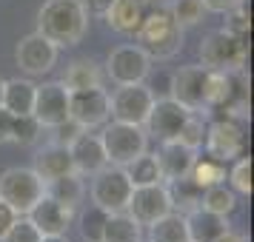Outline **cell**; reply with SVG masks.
<instances>
[{
  "label": "cell",
  "instance_id": "cell-1",
  "mask_svg": "<svg viewBox=\"0 0 254 242\" xmlns=\"http://www.w3.org/2000/svg\"><path fill=\"white\" fill-rule=\"evenodd\" d=\"M89 29V14L80 0H46L37 12V32L55 46H77Z\"/></svg>",
  "mask_w": 254,
  "mask_h": 242
},
{
  "label": "cell",
  "instance_id": "cell-2",
  "mask_svg": "<svg viewBox=\"0 0 254 242\" xmlns=\"http://www.w3.org/2000/svg\"><path fill=\"white\" fill-rule=\"evenodd\" d=\"M134 40L151 60H172L183 48V29L174 23L169 9H154L143 14Z\"/></svg>",
  "mask_w": 254,
  "mask_h": 242
},
{
  "label": "cell",
  "instance_id": "cell-3",
  "mask_svg": "<svg viewBox=\"0 0 254 242\" xmlns=\"http://www.w3.org/2000/svg\"><path fill=\"white\" fill-rule=\"evenodd\" d=\"M103 131L97 134L103 143L106 160L109 165H120L126 168L131 160H137L143 151H149V134L143 126H131V123H120V120H109L103 123Z\"/></svg>",
  "mask_w": 254,
  "mask_h": 242
},
{
  "label": "cell",
  "instance_id": "cell-4",
  "mask_svg": "<svg viewBox=\"0 0 254 242\" xmlns=\"http://www.w3.org/2000/svg\"><path fill=\"white\" fill-rule=\"evenodd\" d=\"M43 194H46V183L37 177L35 168H6L0 174V199L17 217H26Z\"/></svg>",
  "mask_w": 254,
  "mask_h": 242
},
{
  "label": "cell",
  "instance_id": "cell-5",
  "mask_svg": "<svg viewBox=\"0 0 254 242\" xmlns=\"http://www.w3.org/2000/svg\"><path fill=\"white\" fill-rule=\"evenodd\" d=\"M246 37H234L226 29L208 32L200 43V66L206 69H217V71H237L246 69Z\"/></svg>",
  "mask_w": 254,
  "mask_h": 242
},
{
  "label": "cell",
  "instance_id": "cell-6",
  "mask_svg": "<svg viewBox=\"0 0 254 242\" xmlns=\"http://www.w3.org/2000/svg\"><path fill=\"white\" fill-rule=\"evenodd\" d=\"M131 188H134V185L128 180L126 168H120V165H106V168H100V171L92 177L89 194H92V202L100 208V211L117 214V211H126Z\"/></svg>",
  "mask_w": 254,
  "mask_h": 242
},
{
  "label": "cell",
  "instance_id": "cell-7",
  "mask_svg": "<svg viewBox=\"0 0 254 242\" xmlns=\"http://www.w3.org/2000/svg\"><path fill=\"white\" fill-rule=\"evenodd\" d=\"M69 120H74L80 128L92 131L112 120V105H109V92L100 89H80L69 92Z\"/></svg>",
  "mask_w": 254,
  "mask_h": 242
},
{
  "label": "cell",
  "instance_id": "cell-8",
  "mask_svg": "<svg viewBox=\"0 0 254 242\" xmlns=\"http://www.w3.org/2000/svg\"><path fill=\"white\" fill-rule=\"evenodd\" d=\"M154 103V92L146 83H134V86H117L115 94H109V105H112V120L120 123H131V126H143L146 117Z\"/></svg>",
  "mask_w": 254,
  "mask_h": 242
},
{
  "label": "cell",
  "instance_id": "cell-9",
  "mask_svg": "<svg viewBox=\"0 0 254 242\" xmlns=\"http://www.w3.org/2000/svg\"><path fill=\"white\" fill-rule=\"evenodd\" d=\"M151 71V57L140 46H117L106 60V74L115 86L146 83Z\"/></svg>",
  "mask_w": 254,
  "mask_h": 242
},
{
  "label": "cell",
  "instance_id": "cell-10",
  "mask_svg": "<svg viewBox=\"0 0 254 242\" xmlns=\"http://www.w3.org/2000/svg\"><path fill=\"white\" fill-rule=\"evenodd\" d=\"M14 63L29 77L49 74L55 69V63H58V46L49 37H43L40 32H32V35L20 37V43L14 48Z\"/></svg>",
  "mask_w": 254,
  "mask_h": 242
},
{
  "label": "cell",
  "instance_id": "cell-11",
  "mask_svg": "<svg viewBox=\"0 0 254 242\" xmlns=\"http://www.w3.org/2000/svg\"><path fill=\"white\" fill-rule=\"evenodd\" d=\"M32 117L43 128H58L60 123L69 120V89L63 86V80H52L37 86Z\"/></svg>",
  "mask_w": 254,
  "mask_h": 242
},
{
  "label": "cell",
  "instance_id": "cell-12",
  "mask_svg": "<svg viewBox=\"0 0 254 242\" xmlns=\"http://www.w3.org/2000/svg\"><path fill=\"white\" fill-rule=\"evenodd\" d=\"M126 211H128L134 219H137L140 225H151V222H154V219H160L163 214L174 211L166 183L134 185V188H131V196H128Z\"/></svg>",
  "mask_w": 254,
  "mask_h": 242
},
{
  "label": "cell",
  "instance_id": "cell-13",
  "mask_svg": "<svg viewBox=\"0 0 254 242\" xmlns=\"http://www.w3.org/2000/svg\"><path fill=\"white\" fill-rule=\"evenodd\" d=\"M189 114H191V111L183 108V105L177 103V100H172V97H163V100L154 97L151 111H149V117H146L143 128H146V134L157 137L160 143H166V140H177L180 126L186 123V117Z\"/></svg>",
  "mask_w": 254,
  "mask_h": 242
},
{
  "label": "cell",
  "instance_id": "cell-14",
  "mask_svg": "<svg viewBox=\"0 0 254 242\" xmlns=\"http://www.w3.org/2000/svg\"><path fill=\"white\" fill-rule=\"evenodd\" d=\"M208 157H214L220 162H231L243 154V128L237 120H217L206 128V143H203Z\"/></svg>",
  "mask_w": 254,
  "mask_h": 242
},
{
  "label": "cell",
  "instance_id": "cell-15",
  "mask_svg": "<svg viewBox=\"0 0 254 242\" xmlns=\"http://www.w3.org/2000/svg\"><path fill=\"white\" fill-rule=\"evenodd\" d=\"M206 66H183L180 71H174L172 77V89H169V97L177 100V103L189 108V111H206L203 108V94H206Z\"/></svg>",
  "mask_w": 254,
  "mask_h": 242
},
{
  "label": "cell",
  "instance_id": "cell-16",
  "mask_svg": "<svg viewBox=\"0 0 254 242\" xmlns=\"http://www.w3.org/2000/svg\"><path fill=\"white\" fill-rule=\"evenodd\" d=\"M69 154H71V162H74V171L80 174V177H94L100 168L109 165L100 137L97 134H89V131H80L77 137L71 140Z\"/></svg>",
  "mask_w": 254,
  "mask_h": 242
},
{
  "label": "cell",
  "instance_id": "cell-17",
  "mask_svg": "<svg viewBox=\"0 0 254 242\" xmlns=\"http://www.w3.org/2000/svg\"><path fill=\"white\" fill-rule=\"evenodd\" d=\"M154 157H157V165H160L163 183H172V180H180V177L191 174L197 151L186 148L183 143H177V140H166V143H160V148L154 151Z\"/></svg>",
  "mask_w": 254,
  "mask_h": 242
},
{
  "label": "cell",
  "instance_id": "cell-18",
  "mask_svg": "<svg viewBox=\"0 0 254 242\" xmlns=\"http://www.w3.org/2000/svg\"><path fill=\"white\" fill-rule=\"evenodd\" d=\"M26 217L35 222V228L40 234H66L71 225V217H74V208L60 205L58 199H52V196L43 194Z\"/></svg>",
  "mask_w": 254,
  "mask_h": 242
},
{
  "label": "cell",
  "instance_id": "cell-19",
  "mask_svg": "<svg viewBox=\"0 0 254 242\" xmlns=\"http://www.w3.org/2000/svg\"><path fill=\"white\" fill-rule=\"evenodd\" d=\"M186 228H189V242H217L231 225L229 217H223V214L194 208L186 214Z\"/></svg>",
  "mask_w": 254,
  "mask_h": 242
},
{
  "label": "cell",
  "instance_id": "cell-20",
  "mask_svg": "<svg viewBox=\"0 0 254 242\" xmlns=\"http://www.w3.org/2000/svg\"><path fill=\"white\" fill-rule=\"evenodd\" d=\"M37 177L46 183V180H55V177H63V174H77L74 171V162H71L69 145H60V143H49L35 154V165Z\"/></svg>",
  "mask_w": 254,
  "mask_h": 242
},
{
  "label": "cell",
  "instance_id": "cell-21",
  "mask_svg": "<svg viewBox=\"0 0 254 242\" xmlns=\"http://www.w3.org/2000/svg\"><path fill=\"white\" fill-rule=\"evenodd\" d=\"M143 0H112V6L106 9V23L109 29H115L117 35H134L140 20H143Z\"/></svg>",
  "mask_w": 254,
  "mask_h": 242
},
{
  "label": "cell",
  "instance_id": "cell-22",
  "mask_svg": "<svg viewBox=\"0 0 254 242\" xmlns=\"http://www.w3.org/2000/svg\"><path fill=\"white\" fill-rule=\"evenodd\" d=\"M97 240L100 242H143V225L128 211L106 214Z\"/></svg>",
  "mask_w": 254,
  "mask_h": 242
},
{
  "label": "cell",
  "instance_id": "cell-23",
  "mask_svg": "<svg viewBox=\"0 0 254 242\" xmlns=\"http://www.w3.org/2000/svg\"><path fill=\"white\" fill-rule=\"evenodd\" d=\"M35 83L32 80H6L3 83V108L9 114L20 117V114H32V105H35Z\"/></svg>",
  "mask_w": 254,
  "mask_h": 242
},
{
  "label": "cell",
  "instance_id": "cell-24",
  "mask_svg": "<svg viewBox=\"0 0 254 242\" xmlns=\"http://www.w3.org/2000/svg\"><path fill=\"white\" fill-rule=\"evenodd\" d=\"M83 194H86V185L80 174H63V177L46 180V196L58 199L66 208H77L83 202Z\"/></svg>",
  "mask_w": 254,
  "mask_h": 242
},
{
  "label": "cell",
  "instance_id": "cell-25",
  "mask_svg": "<svg viewBox=\"0 0 254 242\" xmlns=\"http://www.w3.org/2000/svg\"><path fill=\"white\" fill-rule=\"evenodd\" d=\"M149 228V242H189V228H186V214L169 211L160 219H154Z\"/></svg>",
  "mask_w": 254,
  "mask_h": 242
},
{
  "label": "cell",
  "instance_id": "cell-26",
  "mask_svg": "<svg viewBox=\"0 0 254 242\" xmlns=\"http://www.w3.org/2000/svg\"><path fill=\"white\" fill-rule=\"evenodd\" d=\"M63 86L69 92H80V89H100L103 86V71L94 60H74L69 69H66V77H63Z\"/></svg>",
  "mask_w": 254,
  "mask_h": 242
},
{
  "label": "cell",
  "instance_id": "cell-27",
  "mask_svg": "<svg viewBox=\"0 0 254 242\" xmlns=\"http://www.w3.org/2000/svg\"><path fill=\"white\" fill-rule=\"evenodd\" d=\"M169 188V196H172V208L180 211V214H189L200 208V196H203V188L191 180V177H180V180H172L166 183Z\"/></svg>",
  "mask_w": 254,
  "mask_h": 242
},
{
  "label": "cell",
  "instance_id": "cell-28",
  "mask_svg": "<svg viewBox=\"0 0 254 242\" xmlns=\"http://www.w3.org/2000/svg\"><path fill=\"white\" fill-rule=\"evenodd\" d=\"M200 208H206V211H214V214H223V217H229L231 211L237 208V194L226 188V183L220 185H208L203 188V196H200Z\"/></svg>",
  "mask_w": 254,
  "mask_h": 242
},
{
  "label": "cell",
  "instance_id": "cell-29",
  "mask_svg": "<svg viewBox=\"0 0 254 242\" xmlns=\"http://www.w3.org/2000/svg\"><path fill=\"white\" fill-rule=\"evenodd\" d=\"M126 174H128V180H131V185H154V183H163L157 157H154V154H149V151H143L137 160L128 162Z\"/></svg>",
  "mask_w": 254,
  "mask_h": 242
},
{
  "label": "cell",
  "instance_id": "cell-30",
  "mask_svg": "<svg viewBox=\"0 0 254 242\" xmlns=\"http://www.w3.org/2000/svg\"><path fill=\"white\" fill-rule=\"evenodd\" d=\"M226 162L214 160V157H197L194 165H191V180H194L200 188H208V185H220L226 183Z\"/></svg>",
  "mask_w": 254,
  "mask_h": 242
},
{
  "label": "cell",
  "instance_id": "cell-31",
  "mask_svg": "<svg viewBox=\"0 0 254 242\" xmlns=\"http://www.w3.org/2000/svg\"><path fill=\"white\" fill-rule=\"evenodd\" d=\"M169 14L174 17V23L180 29H189V26H197L203 20L206 6H203V0H172Z\"/></svg>",
  "mask_w": 254,
  "mask_h": 242
},
{
  "label": "cell",
  "instance_id": "cell-32",
  "mask_svg": "<svg viewBox=\"0 0 254 242\" xmlns=\"http://www.w3.org/2000/svg\"><path fill=\"white\" fill-rule=\"evenodd\" d=\"M229 188L234 191V194L240 196H252V157H237V160H231V168H229Z\"/></svg>",
  "mask_w": 254,
  "mask_h": 242
},
{
  "label": "cell",
  "instance_id": "cell-33",
  "mask_svg": "<svg viewBox=\"0 0 254 242\" xmlns=\"http://www.w3.org/2000/svg\"><path fill=\"white\" fill-rule=\"evenodd\" d=\"M206 128L208 123L203 120V117H197L194 111L186 117V123L180 126V134H177V143H183L186 148L191 151H200L203 148V143H206Z\"/></svg>",
  "mask_w": 254,
  "mask_h": 242
},
{
  "label": "cell",
  "instance_id": "cell-34",
  "mask_svg": "<svg viewBox=\"0 0 254 242\" xmlns=\"http://www.w3.org/2000/svg\"><path fill=\"white\" fill-rule=\"evenodd\" d=\"M43 126L37 123L32 114H20L14 117V126H12V143H20V145H35L37 137H40Z\"/></svg>",
  "mask_w": 254,
  "mask_h": 242
},
{
  "label": "cell",
  "instance_id": "cell-35",
  "mask_svg": "<svg viewBox=\"0 0 254 242\" xmlns=\"http://www.w3.org/2000/svg\"><path fill=\"white\" fill-rule=\"evenodd\" d=\"M40 237H43V234L35 228L32 219L29 217H17L12 225H9V231L0 237V242H40Z\"/></svg>",
  "mask_w": 254,
  "mask_h": 242
},
{
  "label": "cell",
  "instance_id": "cell-36",
  "mask_svg": "<svg viewBox=\"0 0 254 242\" xmlns=\"http://www.w3.org/2000/svg\"><path fill=\"white\" fill-rule=\"evenodd\" d=\"M229 14V20H226V32L234 37H246L249 35V29H252V14H249V9H246V3H240V6H234Z\"/></svg>",
  "mask_w": 254,
  "mask_h": 242
},
{
  "label": "cell",
  "instance_id": "cell-37",
  "mask_svg": "<svg viewBox=\"0 0 254 242\" xmlns=\"http://www.w3.org/2000/svg\"><path fill=\"white\" fill-rule=\"evenodd\" d=\"M55 131H58V137H55V143H60V145H69L71 140L77 137L80 131H86V128H80L77 123H74V120H66V123H60V126L55 128Z\"/></svg>",
  "mask_w": 254,
  "mask_h": 242
},
{
  "label": "cell",
  "instance_id": "cell-38",
  "mask_svg": "<svg viewBox=\"0 0 254 242\" xmlns=\"http://www.w3.org/2000/svg\"><path fill=\"white\" fill-rule=\"evenodd\" d=\"M12 126H14V114H9L6 108H0V145L12 143Z\"/></svg>",
  "mask_w": 254,
  "mask_h": 242
},
{
  "label": "cell",
  "instance_id": "cell-39",
  "mask_svg": "<svg viewBox=\"0 0 254 242\" xmlns=\"http://www.w3.org/2000/svg\"><path fill=\"white\" fill-rule=\"evenodd\" d=\"M246 0H203V6H206V12H217V14H226L231 12L234 6H240Z\"/></svg>",
  "mask_w": 254,
  "mask_h": 242
},
{
  "label": "cell",
  "instance_id": "cell-40",
  "mask_svg": "<svg viewBox=\"0 0 254 242\" xmlns=\"http://www.w3.org/2000/svg\"><path fill=\"white\" fill-rule=\"evenodd\" d=\"M80 3H83V9H86L89 17H103L106 9L112 6V0H80Z\"/></svg>",
  "mask_w": 254,
  "mask_h": 242
},
{
  "label": "cell",
  "instance_id": "cell-41",
  "mask_svg": "<svg viewBox=\"0 0 254 242\" xmlns=\"http://www.w3.org/2000/svg\"><path fill=\"white\" fill-rule=\"evenodd\" d=\"M14 219H17V214H14V211H12L9 205H6L3 199H0V237H3L6 231H9V225H12Z\"/></svg>",
  "mask_w": 254,
  "mask_h": 242
},
{
  "label": "cell",
  "instance_id": "cell-42",
  "mask_svg": "<svg viewBox=\"0 0 254 242\" xmlns=\"http://www.w3.org/2000/svg\"><path fill=\"white\" fill-rule=\"evenodd\" d=\"M217 242H246V237H243L240 231H234V228H229V231H226V234H223V237H220Z\"/></svg>",
  "mask_w": 254,
  "mask_h": 242
},
{
  "label": "cell",
  "instance_id": "cell-43",
  "mask_svg": "<svg viewBox=\"0 0 254 242\" xmlns=\"http://www.w3.org/2000/svg\"><path fill=\"white\" fill-rule=\"evenodd\" d=\"M40 242H69V240H66V234H43Z\"/></svg>",
  "mask_w": 254,
  "mask_h": 242
},
{
  "label": "cell",
  "instance_id": "cell-44",
  "mask_svg": "<svg viewBox=\"0 0 254 242\" xmlns=\"http://www.w3.org/2000/svg\"><path fill=\"white\" fill-rule=\"evenodd\" d=\"M3 83L6 80H0V108H3Z\"/></svg>",
  "mask_w": 254,
  "mask_h": 242
},
{
  "label": "cell",
  "instance_id": "cell-45",
  "mask_svg": "<svg viewBox=\"0 0 254 242\" xmlns=\"http://www.w3.org/2000/svg\"><path fill=\"white\" fill-rule=\"evenodd\" d=\"M143 3H157V0H143Z\"/></svg>",
  "mask_w": 254,
  "mask_h": 242
},
{
  "label": "cell",
  "instance_id": "cell-46",
  "mask_svg": "<svg viewBox=\"0 0 254 242\" xmlns=\"http://www.w3.org/2000/svg\"><path fill=\"white\" fill-rule=\"evenodd\" d=\"M86 242H100V240H86Z\"/></svg>",
  "mask_w": 254,
  "mask_h": 242
}]
</instances>
